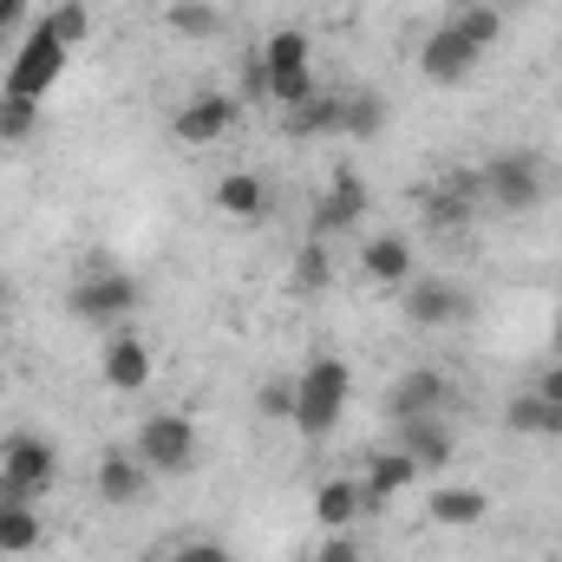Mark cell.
<instances>
[{"instance_id": "cell-1", "label": "cell", "mask_w": 562, "mask_h": 562, "mask_svg": "<svg viewBox=\"0 0 562 562\" xmlns=\"http://www.w3.org/2000/svg\"><path fill=\"white\" fill-rule=\"evenodd\" d=\"M477 190H484L491 210L524 216V210H537V203L557 190V164H550L543 150H497V157L477 164Z\"/></svg>"}, {"instance_id": "cell-2", "label": "cell", "mask_w": 562, "mask_h": 562, "mask_svg": "<svg viewBox=\"0 0 562 562\" xmlns=\"http://www.w3.org/2000/svg\"><path fill=\"white\" fill-rule=\"evenodd\" d=\"M347 393H353V367L340 353L307 360V373L294 380V431L301 438H327L340 425V413H347Z\"/></svg>"}, {"instance_id": "cell-3", "label": "cell", "mask_w": 562, "mask_h": 562, "mask_svg": "<svg viewBox=\"0 0 562 562\" xmlns=\"http://www.w3.org/2000/svg\"><path fill=\"white\" fill-rule=\"evenodd\" d=\"M66 59H72V46H66V40H53L46 26H33V33H26V40L13 46V59H7V79H0V92H13V99H46V92L59 86Z\"/></svg>"}, {"instance_id": "cell-4", "label": "cell", "mask_w": 562, "mask_h": 562, "mask_svg": "<svg viewBox=\"0 0 562 562\" xmlns=\"http://www.w3.org/2000/svg\"><path fill=\"white\" fill-rule=\"evenodd\" d=\"M53 471H59V458H53V445L40 431L7 438V451H0V504H33L53 484Z\"/></svg>"}, {"instance_id": "cell-5", "label": "cell", "mask_w": 562, "mask_h": 562, "mask_svg": "<svg viewBox=\"0 0 562 562\" xmlns=\"http://www.w3.org/2000/svg\"><path fill=\"white\" fill-rule=\"evenodd\" d=\"M132 451L150 464V477H157V471L177 477V471L196 464V425L183 419V413H150V419L138 425V438H132Z\"/></svg>"}, {"instance_id": "cell-6", "label": "cell", "mask_w": 562, "mask_h": 562, "mask_svg": "<svg viewBox=\"0 0 562 562\" xmlns=\"http://www.w3.org/2000/svg\"><path fill=\"white\" fill-rule=\"evenodd\" d=\"M66 307H72V321H86V327H125V321L138 314V281L132 276H86V281H72Z\"/></svg>"}, {"instance_id": "cell-7", "label": "cell", "mask_w": 562, "mask_h": 562, "mask_svg": "<svg viewBox=\"0 0 562 562\" xmlns=\"http://www.w3.org/2000/svg\"><path fill=\"white\" fill-rule=\"evenodd\" d=\"M367 183H360V170H334V183H327V196L314 203V216H307V236L314 243H327V236H340V229H360L367 223Z\"/></svg>"}, {"instance_id": "cell-8", "label": "cell", "mask_w": 562, "mask_h": 562, "mask_svg": "<svg viewBox=\"0 0 562 562\" xmlns=\"http://www.w3.org/2000/svg\"><path fill=\"white\" fill-rule=\"evenodd\" d=\"M236 119H243V105H236L229 92H196L190 105H177V112H170V138L190 144V150H203V144L223 138Z\"/></svg>"}, {"instance_id": "cell-9", "label": "cell", "mask_w": 562, "mask_h": 562, "mask_svg": "<svg viewBox=\"0 0 562 562\" xmlns=\"http://www.w3.org/2000/svg\"><path fill=\"white\" fill-rule=\"evenodd\" d=\"M477 59H484V53H477L451 20H445V26H431V33H425V46H419V72L431 79V86H464V79L477 72Z\"/></svg>"}, {"instance_id": "cell-10", "label": "cell", "mask_w": 562, "mask_h": 562, "mask_svg": "<svg viewBox=\"0 0 562 562\" xmlns=\"http://www.w3.org/2000/svg\"><path fill=\"white\" fill-rule=\"evenodd\" d=\"M451 413V380L438 367H413L400 386H393V425L406 419H445Z\"/></svg>"}, {"instance_id": "cell-11", "label": "cell", "mask_w": 562, "mask_h": 562, "mask_svg": "<svg viewBox=\"0 0 562 562\" xmlns=\"http://www.w3.org/2000/svg\"><path fill=\"white\" fill-rule=\"evenodd\" d=\"M99 497H105L112 510H125V504H144V497H150V464H144L138 451L112 445V451L99 458Z\"/></svg>"}, {"instance_id": "cell-12", "label": "cell", "mask_w": 562, "mask_h": 562, "mask_svg": "<svg viewBox=\"0 0 562 562\" xmlns=\"http://www.w3.org/2000/svg\"><path fill=\"white\" fill-rule=\"evenodd\" d=\"M99 367H105V386L112 393H144L150 386V347H144L132 327H112L105 334V360Z\"/></svg>"}, {"instance_id": "cell-13", "label": "cell", "mask_w": 562, "mask_h": 562, "mask_svg": "<svg viewBox=\"0 0 562 562\" xmlns=\"http://www.w3.org/2000/svg\"><path fill=\"white\" fill-rule=\"evenodd\" d=\"M477 203H484L477 170H451V183H438V190L425 196V223H431V229H464Z\"/></svg>"}, {"instance_id": "cell-14", "label": "cell", "mask_w": 562, "mask_h": 562, "mask_svg": "<svg viewBox=\"0 0 562 562\" xmlns=\"http://www.w3.org/2000/svg\"><path fill=\"white\" fill-rule=\"evenodd\" d=\"M425 517L445 524V530L484 524L491 517V491H477V484H438V491H425Z\"/></svg>"}, {"instance_id": "cell-15", "label": "cell", "mask_w": 562, "mask_h": 562, "mask_svg": "<svg viewBox=\"0 0 562 562\" xmlns=\"http://www.w3.org/2000/svg\"><path fill=\"white\" fill-rule=\"evenodd\" d=\"M406 321L413 327H451V321H464V294L451 288V281H406Z\"/></svg>"}, {"instance_id": "cell-16", "label": "cell", "mask_w": 562, "mask_h": 562, "mask_svg": "<svg viewBox=\"0 0 562 562\" xmlns=\"http://www.w3.org/2000/svg\"><path fill=\"white\" fill-rule=\"evenodd\" d=\"M360 269L380 288H406L413 281V243L406 236H367L360 243Z\"/></svg>"}, {"instance_id": "cell-17", "label": "cell", "mask_w": 562, "mask_h": 562, "mask_svg": "<svg viewBox=\"0 0 562 562\" xmlns=\"http://www.w3.org/2000/svg\"><path fill=\"white\" fill-rule=\"evenodd\" d=\"M400 451H406L419 471H445V464H451V425L445 419H406L400 425Z\"/></svg>"}, {"instance_id": "cell-18", "label": "cell", "mask_w": 562, "mask_h": 562, "mask_svg": "<svg viewBox=\"0 0 562 562\" xmlns=\"http://www.w3.org/2000/svg\"><path fill=\"white\" fill-rule=\"evenodd\" d=\"M360 504H367V491H360L353 477H327V484L314 491V524H321V530H347V524L360 517Z\"/></svg>"}, {"instance_id": "cell-19", "label": "cell", "mask_w": 562, "mask_h": 562, "mask_svg": "<svg viewBox=\"0 0 562 562\" xmlns=\"http://www.w3.org/2000/svg\"><path fill=\"white\" fill-rule=\"evenodd\" d=\"M504 425H510L517 438H562V413L543 400V393H530V386L504 406Z\"/></svg>"}, {"instance_id": "cell-20", "label": "cell", "mask_w": 562, "mask_h": 562, "mask_svg": "<svg viewBox=\"0 0 562 562\" xmlns=\"http://www.w3.org/2000/svg\"><path fill=\"white\" fill-rule=\"evenodd\" d=\"M281 132L288 138H327V132H340V92H314L307 105L281 112Z\"/></svg>"}, {"instance_id": "cell-21", "label": "cell", "mask_w": 562, "mask_h": 562, "mask_svg": "<svg viewBox=\"0 0 562 562\" xmlns=\"http://www.w3.org/2000/svg\"><path fill=\"white\" fill-rule=\"evenodd\" d=\"M413 477H419V464L393 445V451H380V458L367 464V484H360V491H367V504H386V497H400Z\"/></svg>"}, {"instance_id": "cell-22", "label": "cell", "mask_w": 562, "mask_h": 562, "mask_svg": "<svg viewBox=\"0 0 562 562\" xmlns=\"http://www.w3.org/2000/svg\"><path fill=\"white\" fill-rule=\"evenodd\" d=\"M262 203H269V190H262V177H256V170H229V177L216 183V210H223V216H236V223L262 216Z\"/></svg>"}, {"instance_id": "cell-23", "label": "cell", "mask_w": 562, "mask_h": 562, "mask_svg": "<svg viewBox=\"0 0 562 562\" xmlns=\"http://www.w3.org/2000/svg\"><path fill=\"white\" fill-rule=\"evenodd\" d=\"M386 132V99L380 92H340V138H380Z\"/></svg>"}, {"instance_id": "cell-24", "label": "cell", "mask_w": 562, "mask_h": 562, "mask_svg": "<svg viewBox=\"0 0 562 562\" xmlns=\"http://www.w3.org/2000/svg\"><path fill=\"white\" fill-rule=\"evenodd\" d=\"M164 26H170L177 40H210V33L223 26V13H216L210 0H170V7H164Z\"/></svg>"}, {"instance_id": "cell-25", "label": "cell", "mask_w": 562, "mask_h": 562, "mask_svg": "<svg viewBox=\"0 0 562 562\" xmlns=\"http://www.w3.org/2000/svg\"><path fill=\"white\" fill-rule=\"evenodd\" d=\"M301 66H314L307 33H301V26H281V33H269V46H262V72H301Z\"/></svg>"}, {"instance_id": "cell-26", "label": "cell", "mask_w": 562, "mask_h": 562, "mask_svg": "<svg viewBox=\"0 0 562 562\" xmlns=\"http://www.w3.org/2000/svg\"><path fill=\"white\" fill-rule=\"evenodd\" d=\"M288 288H294V294H321V288H334V256H327V243H314V236H307V249L294 256Z\"/></svg>"}, {"instance_id": "cell-27", "label": "cell", "mask_w": 562, "mask_h": 562, "mask_svg": "<svg viewBox=\"0 0 562 562\" xmlns=\"http://www.w3.org/2000/svg\"><path fill=\"white\" fill-rule=\"evenodd\" d=\"M26 550H40V517H33V504H7V517H0V557H26Z\"/></svg>"}, {"instance_id": "cell-28", "label": "cell", "mask_w": 562, "mask_h": 562, "mask_svg": "<svg viewBox=\"0 0 562 562\" xmlns=\"http://www.w3.org/2000/svg\"><path fill=\"white\" fill-rule=\"evenodd\" d=\"M451 26H458V33H464L477 53H484V46H497V33H504V20H497V7H491V0H471V7H458V13H451Z\"/></svg>"}, {"instance_id": "cell-29", "label": "cell", "mask_w": 562, "mask_h": 562, "mask_svg": "<svg viewBox=\"0 0 562 562\" xmlns=\"http://www.w3.org/2000/svg\"><path fill=\"white\" fill-rule=\"evenodd\" d=\"M33 125H40V99H13V92H0V144H26L33 138Z\"/></svg>"}, {"instance_id": "cell-30", "label": "cell", "mask_w": 562, "mask_h": 562, "mask_svg": "<svg viewBox=\"0 0 562 562\" xmlns=\"http://www.w3.org/2000/svg\"><path fill=\"white\" fill-rule=\"evenodd\" d=\"M40 26H46V33H53V40H66V46H79V40H86V33H92V13H86V7H79V0H59V7H53V13H46V20H40Z\"/></svg>"}, {"instance_id": "cell-31", "label": "cell", "mask_w": 562, "mask_h": 562, "mask_svg": "<svg viewBox=\"0 0 562 562\" xmlns=\"http://www.w3.org/2000/svg\"><path fill=\"white\" fill-rule=\"evenodd\" d=\"M256 413H262V419H288V425H294V380H262Z\"/></svg>"}, {"instance_id": "cell-32", "label": "cell", "mask_w": 562, "mask_h": 562, "mask_svg": "<svg viewBox=\"0 0 562 562\" xmlns=\"http://www.w3.org/2000/svg\"><path fill=\"white\" fill-rule=\"evenodd\" d=\"M170 562H236V550H229V543H210V537H196V543H183Z\"/></svg>"}, {"instance_id": "cell-33", "label": "cell", "mask_w": 562, "mask_h": 562, "mask_svg": "<svg viewBox=\"0 0 562 562\" xmlns=\"http://www.w3.org/2000/svg\"><path fill=\"white\" fill-rule=\"evenodd\" d=\"M314 562H360V543L347 530H327V543L314 550Z\"/></svg>"}, {"instance_id": "cell-34", "label": "cell", "mask_w": 562, "mask_h": 562, "mask_svg": "<svg viewBox=\"0 0 562 562\" xmlns=\"http://www.w3.org/2000/svg\"><path fill=\"white\" fill-rule=\"evenodd\" d=\"M530 393H543V400H550V406L562 413V360H557V367H543V373L530 380Z\"/></svg>"}, {"instance_id": "cell-35", "label": "cell", "mask_w": 562, "mask_h": 562, "mask_svg": "<svg viewBox=\"0 0 562 562\" xmlns=\"http://www.w3.org/2000/svg\"><path fill=\"white\" fill-rule=\"evenodd\" d=\"M20 20H26V0H0V26H7V33H13V26H20Z\"/></svg>"}, {"instance_id": "cell-36", "label": "cell", "mask_w": 562, "mask_h": 562, "mask_svg": "<svg viewBox=\"0 0 562 562\" xmlns=\"http://www.w3.org/2000/svg\"><path fill=\"white\" fill-rule=\"evenodd\" d=\"M550 340H557V360H562V307H557V327H550Z\"/></svg>"}, {"instance_id": "cell-37", "label": "cell", "mask_w": 562, "mask_h": 562, "mask_svg": "<svg viewBox=\"0 0 562 562\" xmlns=\"http://www.w3.org/2000/svg\"><path fill=\"white\" fill-rule=\"evenodd\" d=\"M491 7H497V13H504V7H517V0H491Z\"/></svg>"}, {"instance_id": "cell-38", "label": "cell", "mask_w": 562, "mask_h": 562, "mask_svg": "<svg viewBox=\"0 0 562 562\" xmlns=\"http://www.w3.org/2000/svg\"><path fill=\"white\" fill-rule=\"evenodd\" d=\"M0 53H7V26H0Z\"/></svg>"}, {"instance_id": "cell-39", "label": "cell", "mask_w": 562, "mask_h": 562, "mask_svg": "<svg viewBox=\"0 0 562 562\" xmlns=\"http://www.w3.org/2000/svg\"><path fill=\"white\" fill-rule=\"evenodd\" d=\"M0 301H7V276H0Z\"/></svg>"}, {"instance_id": "cell-40", "label": "cell", "mask_w": 562, "mask_h": 562, "mask_svg": "<svg viewBox=\"0 0 562 562\" xmlns=\"http://www.w3.org/2000/svg\"><path fill=\"white\" fill-rule=\"evenodd\" d=\"M0 517H7V504H0Z\"/></svg>"}]
</instances>
